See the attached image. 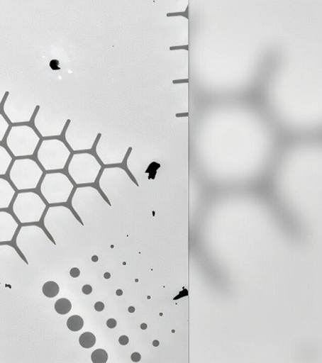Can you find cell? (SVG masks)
<instances>
[{
  "instance_id": "cell-16",
  "label": "cell",
  "mask_w": 322,
  "mask_h": 363,
  "mask_svg": "<svg viewBox=\"0 0 322 363\" xmlns=\"http://www.w3.org/2000/svg\"><path fill=\"white\" fill-rule=\"evenodd\" d=\"M18 227V223L11 213L0 211V243L11 242Z\"/></svg>"
},
{
  "instance_id": "cell-37",
  "label": "cell",
  "mask_w": 322,
  "mask_h": 363,
  "mask_svg": "<svg viewBox=\"0 0 322 363\" xmlns=\"http://www.w3.org/2000/svg\"><path fill=\"white\" fill-rule=\"evenodd\" d=\"M116 294L118 295V296H121V295H123V291H121V290L116 291Z\"/></svg>"
},
{
  "instance_id": "cell-24",
  "label": "cell",
  "mask_w": 322,
  "mask_h": 363,
  "mask_svg": "<svg viewBox=\"0 0 322 363\" xmlns=\"http://www.w3.org/2000/svg\"><path fill=\"white\" fill-rule=\"evenodd\" d=\"M10 125L8 123L6 118L0 113V142L4 140L6 137L8 129H9Z\"/></svg>"
},
{
  "instance_id": "cell-29",
  "label": "cell",
  "mask_w": 322,
  "mask_h": 363,
  "mask_svg": "<svg viewBox=\"0 0 322 363\" xmlns=\"http://www.w3.org/2000/svg\"><path fill=\"white\" fill-rule=\"evenodd\" d=\"M82 292L84 294L89 295L92 293V288L91 285H84L82 289Z\"/></svg>"
},
{
  "instance_id": "cell-25",
  "label": "cell",
  "mask_w": 322,
  "mask_h": 363,
  "mask_svg": "<svg viewBox=\"0 0 322 363\" xmlns=\"http://www.w3.org/2000/svg\"><path fill=\"white\" fill-rule=\"evenodd\" d=\"M160 164L155 162L152 163L146 171L147 173H150V179H154L156 175V171L160 168Z\"/></svg>"
},
{
  "instance_id": "cell-9",
  "label": "cell",
  "mask_w": 322,
  "mask_h": 363,
  "mask_svg": "<svg viewBox=\"0 0 322 363\" xmlns=\"http://www.w3.org/2000/svg\"><path fill=\"white\" fill-rule=\"evenodd\" d=\"M38 104L28 96L8 91L3 111L12 124L27 123L31 121Z\"/></svg>"
},
{
  "instance_id": "cell-17",
  "label": "cell",
  "mask_w": 322,
  "mask_h": 363,
  "mask_svg": "<svg viewBox=\"0 0 322 363\" xmlns=\"http://www.w3.org/2000/svg\"><path fill=\"white\" fill-rule=\"evenodd\" d=\"M16 191L10 182L0 177V209L9 208Z\"/></svg>"
},
{
  "instance_id": "cell-6",
  "label": "cell",
  "mask_w": 322,
  "mask_h": 363,
  "mask_svg": "<svg viewBox=\"0 0 322 363\" xmlns=\"http://www.w3.org/2000/svg\"><path fill=\"white\" fill-rule=\"evenodd\" d=\"M74 188L69 177L62 172H52L45 176L40 192L49 204L66 203Z\"/></svg>"
},
{
  "instance_id": "cell-3",
  "label": "cell",
  "mask_w": 322,
  "mask_h": 363,
  "mask_svg": "<svg viewBox=\"0 0 322 363\" xmlns=\"http://www.w3.org/2000/svg\"><path fill=\"white\" fill-rule=\"evenodd\" d=\"M71 151L59 139H45L37 152V158L45 171L62 170L69 162Z\"/></svg>"
},
{
  "instance_id": "cell-31",
  "label": "cell",
  "mask_w": 322,
  "mask_h": 363,
  "mask_svg": "<svg viewBox=\"0 0 322 363\" xmlns=\"http://www.w3.org/2000/svg\"><path fill=\"white\" fill-rule=\"evenodd\" d=\"M70 275L72 277L77 278L80 275L79 269L77 268H74L70 270Z\"/></svg>"
},
{
  "instance_id": "cell-23",
  "label": "cell",
  "mask_w": 322,
  "mask_h": 363,
  "mask_svg": "<svg viewBox=\"0 0 322 363\" xmlns=\"http://www.w3.org/2000/svg\"><path fill=\"white\" fill-rule=\"evenodd\" d=\"M109 354L103 349H97L91 354V361L93 363H105L108 362Z\"/></svg>"
},
{
  "instance_id": "cell-33",
  "label": "cell",
  "mask_w": 322,
  "mask_h": 363,
  "mask_svg": "<svg viewBox=\"0 0 322 363\" xmlns=\"http://www.w3.org/2000/svg\"><path fill=\"white\" fill-rule=\"evenodd\" d=\"M117 322L116 320L114 319H109L107 322V326L109 328H114L116 327Z\"/></svg>"
},
{
  "instance_id": "cell-27",
  "label": "cell",
  "mask_w": 322,
  "mask_h": 363,
  "mask_svg": "<svg viewBox=\"0 0 322 363\" xmlns=\"http://www.w3.org/2000/svg\"><path fill=\"white\" fill-rule=\"evenodd\" d=\"M6 94H8V91L6 90V89H4L3 86H0V105H1Z\"/></svg>"
},
{
  "instance_id": "cell-5",
  "label": "cell",
  "mask_w": 322,
  "mask_h": 363,
  "mask_svg": "<svg viewBox=\"0 0 322 363\" xmlns=\"http://www.w3.org/2000/svg\"><path fill=\"white\" fill-rule=\"evenodd\" d=\"M43 171L35 162L29 158L16 160L10 170V179L18 191H29L39 185Z\"/></svg>"
},
{
  "instance_id": "cell-7",
  "label": "cell",
  "mask_w": 322,
  "mask_h": 363,
  "mask_svg": "<svg viewBox=\"0 0 322 363\" xmlns=\"http://www.w3.org/2000/svg\"><path fill=\"white\" fill-rule=\"evenodd\" d=\"M46 209V204L35 192L19 193L12 210L21 223H38L41 220Z\"/></svg>"
},
{
  "instance_id": "cell-14",
  "label": "cell",
  "mask_w": 322,
  "mask_h": 363,
  "mask_svg": "<svg viewBox=\"0 0 322 363\" xmlns=\"http://www.w3.org/2000/svg\"><path fill=\"white\" fill-rule=\"evenodd\" d=\"M26 265L13 247L0 245V281L10 284Z\"/></svg>"
},
{
  "instance_id": "cell-40",
  "label": "cell",
  "mask_w": 322,
  "mask_h": 363,
  "mask_svg": "<svg viewBox=\"0 0 322 363\" xmlns=\"http://www.w3.org/2000/svg\"><path fill=\"white\" fill-rule=\"evenodd\" d=\"M109 277H110V275H109V274H106L105 278H107V279H109Z\"/></svg>"
},
{
  "instance_id": "cell-2",
  "label": "cell",
  "mask_w": 322,
  "mask_h": 363,
  "mask_svg": "<svg viewBox=\"0 0 322 363\" xmlns=\"http://www.w3.org/2000/svg\"><path fill=\"white\" fill-rule=\"evenodd\" d=\"M40 138L31 126L14 125L6 138L8 149L15 157H28L35 153Z\"/></svg>"
},
{
  "instance_id": "cell-32",
  "label": "cell",
  "mask_w": 322,
  "mask_h": 363,
  "mask_svg": "<svg viewBox=\"0 0 322 363\" xmlns=\"http://www.w3.org/2000/svg\"><path fill=\"white\" fill-rule=\"evenodd\" d=\"M104 303L103 302H97L95 303V310L96 311H103L104 310Z\"/></svg>"
},
{
  "instance_id": "cell-28",
  "label": "cell",
  "mask_w": 322,
  "mask_h": 363,
  "mask_svg": "<svg viewBox=\"0 0 322 363\" xmlns=\"http://www.w3.org/2000/svg\"><path fill=\"white\" fill-rule=\"evenodd\" d=\"M131 359L134 362H138L140 360H141V354H140L138 352H134L133 354H131Z\"/></svg>"
},
{
  "instance_id": "cell-13",
  "label": "cell",
  "mask_w": 322,
  "mask_h": 363,
  "mask_svg": "<svg viewBox=\"0 0 322 363\" xmlns=\"http://www.w3.org/2000/svg\"><path fill=\"white\" fill-rule=\"evenodd\" d=\"M131 151V147H124L117 141L116 137L108 134L101 135L96 147V153L105 166L122 164Z\"/></svg>"
},
{
  "instance_id": "cell-18",
  "label": "cell",
  "mask_w": 322,
  "mask_h": 363,
  "mask_svg": "<svg viewBox=\"0 0 322 363\" xmlns=\"http://www.w3.org/2000/svg\"><path fill=\"white\" fill-rule=\"evenodd\" d=\"M12 156L6 147L0 145V176L6 175L12 162Z\"/></svg>"
},
{
  "instance_id": "cell-22",
  "label": "cell",
  "mask_w": 322,
  "mask_h": 363,
  "mask_svg": "<svg viewBox=\"0 0 322 363\" xmlns=\"http://www.w3.org/2000/svg\"><path fill=\"white\" fill-rule=\"evenodd\" d=\"M59 291H60V288L55 281L46 282L43 286V294L48 298H52L56 297L59 294Z\"/></svg>"
},
{
  "instance_id": "cell-4",
  "label": "cell",
  "mask_w": 322,
  "mask_h": 363,
  "mask_svg": "<svg viewBox=\"0 0 322 363\" xmlns=\"http://www.w3.org/2000/svg\"><path fill=\"white\" fill-rule=\"evenodd\" d=\"M16 245L28 261L35 259L49 247L52 242L45 232L37 226L23 227L16 238Z\"/></svg>"
},
{
  "instance_id": "cell-11",
  "label": "cell",
  "mask_w": 322,
  "mask_h": 363,
  "mask_svg": "<svg viewBox=\"0 0 322 363\" xmlns=\"http://www.w3.org/2000/svg\"><path fill=\"white\" fill-rule=\"evenodd\" d=\"M69 121L54 109L42 106L35 116V125L42 137L54 138L61 136Z\"/></svg>"
},
{
  "instance_id": "cell-36",
  "label": "cell",
  "mask_w": 322,
  "mask_h": 363,
  "mask_svg": "<svg viewBox=\"0 0 322 363\" xmlns=\"http://www.w3.org/2000/svg\"><path fill=\"white\" fill-rule=\"evenodd\" d=\"M152 345H154V346H155V347H158V346L160 345V342L155 340L154 342H152Z\"/></svg>"
},
{
  "instance_id": "cell-39",
  "label": "cell",
  "mask_w": 322,
  "mask_h": 363,
  "mask_svg": "<svg viewBox=\"0 0 322 363\" xmlns=\"http://www.w3.org/2000/svg\"><path fill=\"white\" fill-rule=\"evenodd\" d=\"M128 311L129 312H131V313H133V312L135 311V308L131 306L129 308Z\"/></svg>"
},
{
  "instance_id": "cell-26",
  "label": "cell",
  "mask_w": 322,
  "mask_h": 363,
  "mask_svg": "<svg viewBox=\"0 0 322 363\" xmlns=\"http://www.w3.org/2000/svg\"><path fill=\"white\" fill-rule=\"evenodd\" d=\"M184 16V18L186 19H189V6H188L187 8H186L185 11L175 12V13H168L167 14L168 18H170V16Z\"/></svg>"
},
{
  "instance_id": "cell-20",
  "label": "cell",
  "mask_w": 322,
  "mask_h": 363,
  "mask_svg": "<svg viewBox=\"0 0 322 363\" xmlns=\"http://www.w3.org/2000/svg\"><path fill=\"white\" fill-rule=\"evenodd\" d=\"M72 309V303L67 298H60L55 303V310L60 315L70 313Z\"/></svg>"
},
{
  "instance_id": "cell-34",
  "label": "cell",
  "mask_w": 322,
  "mask_h": 363,
  "mask_svg": "<svg viewBox=\"0 0 322 363\" xmlns=\"http://www.w3.org/2000/svg\"><path fill=\"white\" fill-rule=\"evenodd\" d=\"M170 50H189V45L173 46V48H171Z\"/></svg>"
},
{
  "instance_id": "cell-38",
  "label": "cell",
  "mask_w": 322,
  "mask_h": 363,
  "mask_svg": "<svg viewBox=\"0 0 322 363\" xmlns=\"http://www.w3.org/2000/svg\"><path fill=\"white\" fill-rule=\"evenodd\" d=\"M147 328H148L147 324L143 323L141 325V328L143 329V330H145V329H147Z\"/></svg>"
},
{
  "instance_id": "cell-19",
  "label": "cell",
  "mask_w": 322,
  "mask_h": 363,
  "mask_svg": "<svg viewBox=\"0 0 322 363\" xmlns=\"http://www.w3.org/2000/svg\"><path fill=\"white\" fill-rule=\"evenodd\" d=\"M67 326L71 331L78 332L82 330L84 327V320L82 316L72 315L67 320Z\"/></svg>"
},
{
  "instance_id": "cell-30",
  "label": "cell",
  "mask_w": 322,
  "mask_h": 363,
  "mask_svg": "<svg viewBox=\"0 0 322 363\" xmlns=\"http://www.w3.org/2000/svg\"><path fill=\"white\" fill-rule=\"evenodd\" d=\"M118 342H120L121 345H126L129 343V337L126 335H123L120 339H118Z\"/></svg>"
},
{
  "instance_id": "cell-15",
  "label": "cell",
  "mask_w": 322,
  "mask_h": 363,
  "mask_svg": "<svg viewBox=\"0 0 322 363\" xmlns=\"http://www.w3.org/2000/svg\"><path fill=\"white\" fill-rule=\"evenodd\" d=\"M127 174L121 167L105 168L101 176L99 185L109 200L116 199L120 189L124 186Z\"/></svg>"
},
{
  "instance_id": "cell-8",
  "label": "cell",
  "mask_w": 322,
  "mask_h": 363,
  "mask_svg": "<svg viewBox=\"0 0 322 363\" xmlns=\"http://www.w3.org/2000/svg\"><path fill=\"white\" fill-rule=\"evenodd\" d=\"M101 170L99 160L89 153L74 155L69 164V174L78 185L94 184Z\"/></svg>"
},
{
  "instance_id": "cell-10",
  "label": "cell",
  "mask_w": 322,
  "mask_h": 363,
  "mask_svg": "<svg viewBox=\"0 0 322 363\" xmlns=\"http://www.w3.org/2000/svg\"><path fill=\"white\" fill-rule=\"evenodd\" d=\"M72 206L79 218L86 221L104 209L108 204L95 188L83 187L76 189Z\"/></svg>"
},
{
  "instance_id": "cell-35",
  "label": "cell",
  "mask_w": 322,
  "mask_h": 363,
  "mask_svg": "<svg viewBox=\"0 0 322 363\" xmlns=\"http://www.w3.org/2000/svg\"><path fill=\"white\" fill-rule=\"evenodd\" d=\"M189 82L188 79L174 80V82H173V83H174V84H177V83H184V82Z\"/></svg>"
},
{
  "instance_id": "cell-12",
  "label": "cell",
  "mask_w": 322,
  "mask_h": 363,
  "mask_svg": "<svg viewBox=\"0 0 322 363\" xmlns=\"http://www.w3.org/2000/svg\"><path fill=\"white\" fill-rule=\"evenodd\" d=\"M99 134V132L82 122L70 120L65 138L72 150L86 151L92 149Z\"/></svg>"
},
{
  "instance_id": "cell-1",
  "label": "cell",
  "mask_w": 322,
  "mask_h": 363,
  "mask_svg": "<svg viewBox=\"0 0 322 363\" xmlns=\"http://www.w3.org/2000/svg\"><path fill=\"white\" fill-rule=\"evenodd\" d=\"M45 226L57 242L76 233L82 227L74 214L65 206H55L48 210Z\"/></svg>"
},
{
  "instance_id": "cell-21",
  "label": "cell",
  "mask_w": 322,
  "mask_h": 363,
  "mask_svg": "<svg viewBox=\"0 0 322 363\" xmlns=\"http://www.w3.org/2000/svg\"><path fill=\"white\" fill-rule=\"evenodd\" d=\"M96 342V336L90 332L84 333L79 337V344L86 349L92 348Z\"/></svg>"
}]
</instances>
